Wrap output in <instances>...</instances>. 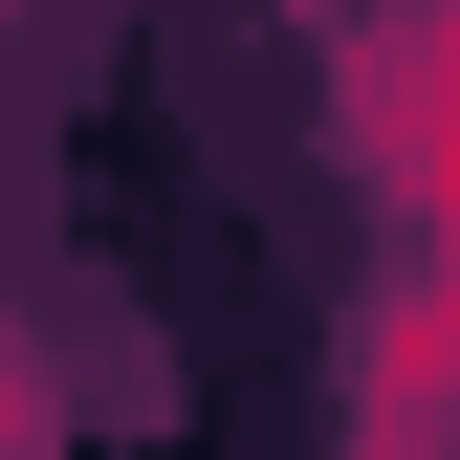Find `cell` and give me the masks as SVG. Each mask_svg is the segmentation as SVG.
Wrapping results in <instances>:
<instances>
[{"label":"cell","instance_id":"obj_1","mask_svg":"<svg viewBox=\"0 0 460 460\" xmlns=\"http://www.w3.org/2000/svg\"><path fill=\"white\" fill-rule=\"evenodd\" d=\"M66 394H88V373H66V351H44V329H22V307H0V460H44V438H66Z\"/></svg>","mask_w":460,"mask_h":460},{"label":"cell","instance_id":"obj_2","mask_svg":"<svg viewBox=\"0 0 460 460\" xmlns=\"http://www.w3.org/2000/svg\"><path fill=\"white\" fill-rule=\"evenodd\" d=\"M22 66H66V0H0V88Z\"/></svg>","mask_w":460,"mask_h":460}]
</instances>
